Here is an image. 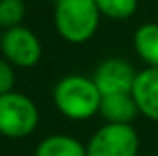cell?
<instances>
[{"mask_svg":"<svg viewBox=\"0 0 158 156\" xmlns=\"http://www.w3.org/2000/svg\"><path fill=\"white\" fill-rule=\"evenodd\" d=\"M101 92L92 77L85 76H64L53 88V103L57 110L68 119L85 121L99 114Z\"/></svg>","mask_w":158,"mask_h":156,"instance_id":"6da1fadb","label":"cell"},{"mask_svg":"<svg viewBox=\"0 0 158 156\" xmlns=\"http://www.w3.org/2000/svg\"><path fill=\"white\" fill-rule=\"evenodd\" d=\"M99 22V9L94 0H57L55 26L63 39L68 42H86Z\"/></svg>","mask_w":158,"mask_h":156,"instance_id":"7a4b0ae2","label":"cell"},{"mask_svg":"<svg viewBox=\"0 0 158 156\" xmlns=\"http://www.w3.org/2000/svg\"><path fill=\"white\" fill-rule=\"evenodd\" d=\"M39 127L37 105L20 92L0 96V134L11 140H22Z\"/></svg>","mask_w":158,"mask_h":156,"instance_id":"3957f363","label":"cell"},{"mask_svg":"<svg viewBox=\"0 0 158 156\" xmlns=\"http://www.w3.org/2000/svg\"><path fill=\"white\" fill-rule=\"evenodd\" d=\"M140 138L132 125L105 123L86 143V156H138Z\"/></svg>","mask_w":158,"mask_h":156,"instance_id":"277c9868","label":"cell"},{"mask_svg":"<svg viewBox=\"0 0 158 156\" xmlns=\"http://www.w3.org/2000/svg\"><path fill=\"white\" fill-rule=\"evenodd\" d=\"M0 50L6 55L7 63L20 66V68L35 66L40 59V53H42L37 35L22 26H17V28L4 31Z\"/></svg>","mask_w":158,"mask_h":156,"instance_id":"5b68a950","label":"cell"},{"mask_svg":"<svg viewBox=\"0 0 158 156\" xmlns=\"http://www.w3.org/2000/svg\"><path fill=\"white\" fill-rule=\"evenodd\" d=\"M134 68L123 61V59H107L103 61L94 76L92 81L96 83L101 96H112V94H132V86L136 81Z\"/></svg>","mask_w":158,"mask_h":156,"instance_id":"8992f818","label":"cell"},{"mask_svg":"<svg viewBox=\"0 0 158 156\" xmlns=\"http://www.w3.org/2000/svg\"><path fill=\"white\" fill-rule=\"evenodd\" d=\"M132 97L142 116L158 121V66H149L138 72L132 86Z\"/></svg>","mask_w":158,"mask_h":156,"instance_id":"52a82bcc","label":"cell"},{"mask_svg":"<svg viewBox=\"0 0 158 156\" xmlns=\"http://www.w3.org/2000/svg\"><path fill=\"white\" fill-rule=\"evenodd\" d=\"M140 114L138 105L132 94H112L103 96L99 105V116L107 123L116 125H132V121Z\"/></svg>","mask_w":158,"mask_h":156,"instance_id":"ba28073f","label":"cell"},{"mask_svg":"<svg viewBox=\"0 0 158 156\" xmlns=\"http://www.w3.org/2000/svg\"><path fill=\"white\" fill-rule=\"evenodd\" d=\"M35 156H86V145L68 134H50L39 142Z\"/></svg>","mask_w":158,"mask_h":156,"instance_id":"9c48e42d","label":"cell"},{"mask_svg":"<svg viewBox=\"0 0 158 156\" xmlns=\"http://www.w3.org/2000/svg\"><path fill=\"white\" fill-rule=\"evenodd\" d=\"M134 50L149 66H158V24H142L136 30Z\"/></svg>","mask_w":158,"mask_h":156,"instance_id":"30bf717a","label":"cell"},{"mask_svg":"<svg viewBox=\"0 0 158 156\" xmlns=\"http://www.w3.org/2000/svg\"><path fill=\"white\" fill-rule=\"evenodd\" d=\"M94 2L99 13L110 18H129L138 7V0H94Z\"/></svg>","mask_w":158,"mask_h":156,"instance_id":"8fae6325","label":"cell"},{"mask_svg":"<svg viewBox=\"0 0 158 156\" xmlns=\"http://www.w3.org/2000/svg\"><path fill=\"white\" fill-rule=\"evenodd\" d=\"M24 11L22 0H0V28H17L24 18Z\"/></svg>","mask_w":158,"mask_h":156,"instance_id":"7c38bea8","label":"cell"},{"mask_svg":"<svg viewBox=\"0 0 158 156\" xmlns=\"http://www.w3.org/2000/svg\"><path fill=\"white\" fill-rule=\"evenodd\" d=\"M15 86V72L11 68V63L0 59V96L13 92Z\"/></svg>","mask_w":158,"mask_h":156,"instance_id":"4fadbf2b","label":"cell"},{"mask_svg":"<svg viewBox=\"0 0 158 156\" xmlns=\"http://www.w3.org/2000/svg\"><path fill=\"white\" fill-rule=\"evenodd\" d=\"M2 35H4V31H2V28H0V42H2Z\"/></svg>","mask_w":158,"mask_h":156,"instance_id":"5bb4252c","label":"cell"}]
</instances>
